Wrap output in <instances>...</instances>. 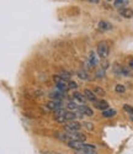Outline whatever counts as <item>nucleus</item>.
<instances>
[{"label": "nucleus", "instance_id": "1", "mask_svg": "<svg viewBox=\"0 0 133 154\" xmlns=\"http://www.w3.org/2000/svg\"><path fill=\"white\" fill-rule=\"evenodd\" d=\"M80 128H82V125L78 121H69L64 125L65 132H78V131H80Z\"/></svg>", "mask_w": 133, "mask_h": 154}, {"label": "nucleus", "instance_id": "2", "mask_svg": "<svg viewBox=\"0 0 133 154\" xmlns=\"http://www.w3.org/2000/svg\"><path fill=\"white\" fill-rule=\"evenodd\" d=\"M109 52H110V48H109V45L106 42H100L97 45V56L101 57V58H106L109 56Z\"/></svg>", "mask_w": 133, "mask_h": 154}, {"label": "nucleus", "instance_id": "3", "mask_svg": "<svg viewBox=\"0 0 133 154\" xmlns=\"http://www.w3.org/2000/svg\"><path fill=\"white\" fill-rule=\"evenodd\" d=\"M46 107H47L49 111H53V112H54L56 110L62 109L63 105H62V102H60L59 100H51V101H48L47 104H46Z\"/></svg>", "mask_w": 133, "mask_h": 154}, {"label": "nucleus", "instance_id": "4", "mask_svg": "<svg viewBox=\"0 0 133 154\" xmlns=\"http://www.w3.org/2000/svg\"><path fill=\"white\" fill-rule=\"evenodd\" d=\"M84 142H79V140H69L68 143H66V147L70 148V149H74L76 152L79 150H83L84 149Z\"/></svg>", "mask_w": 133, "mask_h": 154}, {"label": "nucleus", "instance_id": "5", "mask_svg": "<svg viewBox=\"0 0 133 154\" xmlns=\"http://www.w3.org/2000/svg\"><path fill=\"white\" fill-rule=\"evenodd\" d=\"M99 64V58L96 56L95 52H90L89 54V58H88V67L89 68H95Z\"/></svg>", "mask_w": 133, "mask_h": 154}, {"label": "nucleus", "instance_id": "6", "mask_svg": "<svg viewBox=\"0 0 133 154\" xmlns=\"http://www.w3.org/2000/svg\"><path fill=\"white\" fill-rule=\"evenodd\" d=\"M76 111H79L80 112L83 116H89V117H91L92 115H94V112H92V110L89 107V106H86V105H79V107H78V110Z\"/></svg>", "mask_w": 133, "mask_h": 154}, {"label": "nucleus", "instance_id": "7", "mask_svg": "<svg viewBox=\"0 0 133 154\" xmlns=\"http://www.w3.org/2000/svg\"><path fill=\"white\" fill-rule=\"evenodd\" d=\"M72 100L74 101V102H76L78 105H83L84 102H85V96L83 95V94H80V93H78V91H75V93H73V96H72Z\"/></svg>", "mask_w": 133, "mask_h": 154}, {"label": "nucleus", "instance_id": "8", "mask_svg": "<svg viewBox=\"0 0 133 154\" xmlns=\"http://www.w3.org/2000/svg\"><path fill=\"white\" fill-rule=\"evenodd\" d=\"M84 96H85V99L89 100V101H92V102L97 101V100H96V95L94 94V91L89 90V89H85V90H84Z\"/></svg>", "mask_w": 133, "mask_h": 154}, {"label": "nucleus", "instance_id": "9", "mask_svg": "<svg viewBox=\"0 0 133 154\" xmlns=\"http://www.w3.org/2000/svg\"><path fill=\"white\" fill-rule=\"evenodd\" d=\"M95 107H96L97 110L105 111V110H107V109H109V104H107V101H105V100L95 101Z\"/></svg>", "mask_w": 133, "mask_h": 154}, {"label": "nucleus", "instance_id": "10", "mask_svg": "<svg viewBox=\"0 0 133 154\" xmlns=\"http://www.w3.org/2000/svg\"><path fill=\"white\" fill-rule=\"evenodd\" d=\"M99 29L101 30V31H110V30H112V25L109 22V21H100L99 22Z\"/></svg>", "mask_w": 133, "mask_h": 154}, {"label": "nucleus", "instance_id": "11", "mask_svg": "<svg viewBox=\"0 0 133 154\" xmlns=\"http://www.w3.org/2000/svg\"><path fill=\"white\" fill-rule=\"evenodd\" d=\"M119 14L126 19H131V17H133V10L129 9V8H125V9L119 10Z\"/></svg>", "mask_w": 133, "mask_h": 154}, {"label": "nucleus", "instance_id": "12", "mask_svg": "<svg viewBox=\"0 0 133 154\" xmlns=\"http://www.w3.org/2000/svg\"><path fill=\"white\" fill-rule=\"evenodd\" d=\"M115 115H116V110H113V109H107V110L102 111V117H105V119H111Z\"/></svg>", "mask_w": 133, "mask_h": 154}, {"label": "nucleus", "instance_id": "13", "mask_svg": "<svg viewBox=\"0 0 133 154\" xmlns=\"http://www.w3.org/2000/svg\"><path fill=\"white\" fill-rule=\"evenodd\" d=\"M128 5V0H115V8L117 9H125Z\"/></svg>", "mask_w": 133, "mask_h": 154}, {"label": "nucleus", "instance_id": "14", "mask_svg": "<svg viewBox=\"0 0 133 154\" xmlns=\"http://www.w3.org/2000/svg\"><path fill=\"white\" fill-rule=\"evenodd\" d=\"M63 96H64V94L63 93H60V91H52L51 94H49V97L52 99V100H62L63 99Z\"/></svg>", "mask_w": 133, "mask_h": 154}, {"label": "nucleus", "instance_id": "15", "mask_svg": "<svg viewBox=\"0 0 133 154\" xmlns=\"http://www.w3.org/2000/svg\"><path fill=\"white\" fill-rule=\"evenodd\" d=\"M79 107V105L76 104V102H74L73 100H69L68 102H66V109H68L69 111H76Z\"/></svg>", "mask_w": 133, "mask_h": 154}, {"label": "nucleus", "instance_id": "16", "mask_svg": "<svg viewBox=\"0 0 133 154\" xmlns=\"http://www.w3.org/2000/svg\"><path fill=\"white\" fill-rule=\"evenodd\" d=\"M78 76L80 79H83V80H89L90 79V76H89V74H88L86 70H79L78 72Z\"/></svg>", "mask_w": 133, "mask_h": 154}, {"label": "nucleus", "instance_id": "17", "mask_svg": "<svg viewBox=\"0 0 133 154\" xmlns=\"http://www.w3.org/2000/svg\"><path fill=\"white\" fill-rule=\"evenodd\" d=\"M92 91H94V94H95L96 96H104V95H105V90H104L102 88H99V86H96Z\"/></svg>", "mask_w": 133, "mask_h": 154}, {"label": "nucleus", "instance_id": "18", "mask_svg": "<svg viewBox=\"0 0 133 154\" xmlns=\"http://www.w3.org/2000/svg\"><path fill=\"white\" fill-rule=\"evenodd\" d=\"M60 78H63V79H65V80H70V73L69 72H65V70H62L59 74H58Z\"/></svg>", "mask_w": 133, "mask_h": 154}, {"label": "nucleus", "instance_id": "19", "mask_svg": "<svg viewBox=\"0 0 133 154\" xmlns=\"http://www.w3.org/2000/svg\"><path fill=\"white\" fill-rule=\"evenodd\" d=\"M115 91H116V93H119V94H122V93L126 91V88H125V85H122V84H117V85L115 86Z\"/></svg>", "mask_w": 133, "mask_h": 154}, {"label": "nucleus", "instance_id": "20", "mask_svg": "<svg viewBox=\"0 0 133 154\" xmlns=\"http://www.w3.org/2000/svg\"><path fill=\"white\" fill-rule=\"evenodd\" d=\"M113 73L116 75H122V67H119L118 64H115V67H113Z\"/></svg>", "mask_w": 133, "mask_h": 154}, {"label": "nucleus", "instance_id": "21", "mask_svg": "<svg viewBox=\"0 0 133 154\" xmlns=\"http://www.w3.org/2000/svg\"><path fill=\"white\" fill-rule=\"evenodd\" d=\"M78 153L79 154H97L95 150H92V149H83V150H79Z\"/></svg>", "mask_w": 133, "mask_h": 154}, {"label": "nucleus", "instance_id": "22", "mask_svg": "<svg viewBox=\"0 0 133 154\" xmlns=\"http://www.w3.org/2000/svg\"><path fill=\"white\" fill-rule=\"evenodd\" d=\"M123 110L127 112V113H129V115H133V107H131L129 105H123Z\"/></svg>", "mask_w": 133, "mask_h": 154}, {"label": "nucleus", "instance_id": "23", "mask_svg": "<svg viewBox=\"0 0 133 154\" xmlns=\"http://www.w3.org/2000/svg\"><path fill=\"white\" fill-rule=\"evenodd\" d=\"M122 75L123 76H131V72L127 67H122Z\"/></svg>", "mask_w": 133, "mask_h": 154}, {"label": "nucleus", "instance_id": "24", "mask_svg": "<svg viewBox=\"0 0 133 154\" xmlns=\"http://www.w3.org/2000/svg\"><path fill=\"white\" fill-rule=\"evenodd\" d=\"M76 88H78V85H76L75 82H72V80L68 82V89H73L74 90V89H76Z\"/></svg>", "mask_w": 133, "mask_h": 154}, {"label": "nucleus", "instance_id": "25", "mask_svg": "<svg viewBox=\"0 0 133 154\" xmlns=\"http://www.w3.org/2000/svg\"><path fill=\"white\" fill-rule=\"evenodd\" d=\"M96 76H97V78H104V69L102 68L96 72Z\"/></svg>", "mask_w": 133, "mask_h": 154}, {"label": "nucleus", "instance_id": "26", "mask_svg": "<svg viewBox=\"0 0 133 154\" xmlns=\"http://www.w3.org/2000/svg\"><path fill=\"white\" fill-rule=\"evenodd\" d=\"M85 127L88 128V130H92V128H94L92 123H90V122H86V123H85Z\"/></svg>", "mask_w": 133, "mask_h": 154}, {"label": "nucleus", "instance_id": "27", "mask_svg": "<svg viewBox=\"0 0 133 154\" xmlns=\"http://www.w3.org/2000/svg\"><path fill=\"white\" fill-rule=\"evenodd\" d=\"M107 68H109V62L106 60V62H104V63H102V69L105 70V69H107Z\"/></svg>", "mask_w": 133, "mask_h": 154}, {"label": "nucleus", "instance_id": "28", "mask_svg": "<svg viewBox=\"0 0 133 154\" xmlns=\"http://www.w3.org/2000/svg\"><path fill=\"white\" fill-rule=\"evenodd\" d=\"M128 66H129V68L133 70V58H131V59H129V62H128Z\"/></svg>", "mask_w": 133, "mask_h": 154}, {"label": "nucleus", "instance_id": "29", "mask_svg": "<svg viewBox=\"0 0 133 154\" xmlns=\"http://www.w3.org/2000/svg\"><path fill=\"white\" fill-rule=\"evenodd\" d=\"M90 3H94V4H97L99 3V0H89Z\"/></svg>", "mask_w": 133, "mask_h": 154}, {"label": "nucleus", "instance_id": "30", "mask_svg": "<svg viewBox=\"0 0 133 154\" xmlns=\"http://www.w3.org/2000/svg\"><path fill=\"white\" fill-rule=\"evenodd\" d=\"M107 2H112V0H107Z\"/></svg>", "mask_w": 133, "mask_h": 154}]
</instances>
